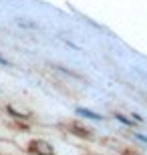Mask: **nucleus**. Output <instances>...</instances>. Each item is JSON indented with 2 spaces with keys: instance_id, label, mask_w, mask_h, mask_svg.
I'll return each instance as SVG.
<instances>
[{
  "instance_id": "7ed1b4c3",
  "label": "nucleus",
  "mask_w": 147,
  "mask_h": 155,
  "mask_svg": "<svg viewBox=\"0 0 147 155\" xmlns=\"http://www.w3.org/2000/svg\"><path fill=\"white\" fill-rule=\"evenodd\" d=\"M0 64H8V63H6V61H4V58H0Z\"/></svg>"
},
{
  "instance_id": "f257e3e1",
  "label": "nucleus",
  "mask_w": 147,
  "mask_h": 155,
  "mask_svg": "<svg viewBox=\"0 0 147 155\" xmlns=\"http://www.w3.org/2000/svg\"><path fill=\"white\" fill-rule=\"evenodd\" d=\"M30 151H32L34 155H55L52 145L46 143V141H42V139H36V141H32V143H30Z\"/></svg>"
},
{
  "instance_id": "f03ea898",
  "label": "nucleus",
  "mask_w": 147,
  "mask_h": 155,
  "mask_svg": "<svg viewBox=\"0 0 147 155\" xmlns=\"http://www.w3.org/2000/svg\"><path fill=\"white\" fill-rule=\"evenodd\" d=\"M77 113H79V115H85V117H89V119H103L101 115H97V113H93V111H85V109H77Z\"/></svg>"
}]
</instances>
